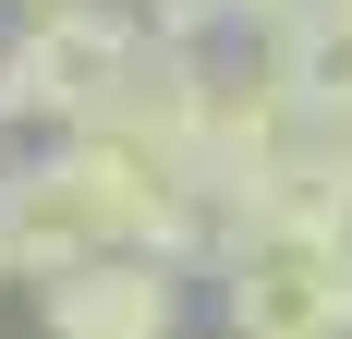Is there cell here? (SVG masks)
I'll return each instance as SVG.
<instances>
[{
  "label": "cell",
  "instance_id": "5",
  "mask_svg": "<svg viewBox=\"0 0 352 339\" xmlns=\"http://www.w3.org/2000/svg\"><path fill=\"white\" fill-rule=\"evenodd\" d=\"M316 25H328V36H352V0H316Z\"/></svg>",
  "mask_w": 352,
  "mask_h": 339
},
{
  "label": "cell",
  "instance_id": "6",
  "mask_svg": "<svg viewBox=\"0 0 352 339\" xmlns=\"http://www.w3.org/2000/svg\"><path fill=\"white\" fill-rule=\"evenodd\" d=\"M0 12H12V25H25V12H49V0H0Z\"/></svg>",
  "mask_w": 352,
  "mask_h": 339
},
{
  "label": "cell",
  "instance_id": "1",
  "mask_svg": "<svg viewBox=\"0 0 352 339\" xmlns=\"http://www.w3.org/2000/svg\"><path fill=\"white\" fill-rule=\"evenodd\" d=\"M146 25L134 0H49L0 36V134H85L109 109V85L134 73Z\"/></svg>",
  "mask_w": 352,
  "mask_h": 339
},
{
  "label": "cell",
  "instance_id": "7",
  "mask_svg": "<svg viewBox=\"0 0 352 339\" xmlns=\"http://www.w3.org/2000/svg\"><path fill=\"white\" fill-rule=\"evenodd\" d=\"M0 170H12V158H0ZM0 291H12V242H0Z\"/></svg>",
  "mask_w": 352,
  "mask_h": 339
},
{
  "label": "cell",
  "instance_id": "4",
  "mask_svg": "<svg viewBox=\"0 0 352 339\" xmlns=\"http://www.w3.org/2000/svg\"><path fill=\"white\" fill-rule=\"evenodd\" d=\"M207 12H219V36H243V49H255V36H280V25H304L316 0H207Z\"/></svg>",
  "mask_w": 352,
  "mask_h": 339
},
{
  "label": "cell",
  "instance_id": "2",
  "mask_svg": "<svg viewBox=\"0 0 352 339\" xmlns=\"http://www.w3.org/2000/svg\"><path fill=\"white\" fill-rule=\"evenodd\" d=\"M207 279L231 339H352V231H231Z\"/></svg>",
  "mask_w": 352,
  "mask_h": 339
},
{
  "label": "cell",
  "instance_id": "3",
  "mask_svg": "<svg viewBox=\"0 0 352 339\" xmlns=\"http://www.w3.org/2000/svg\"><path fill=\"white\" fill-rule=\"evenodd\" d=\"M195 279L158 255H85V267L36 279V339H182Z\"/></svg>",
  "mask_w": 352,
  "mask_h": 339
}]
</instances>
